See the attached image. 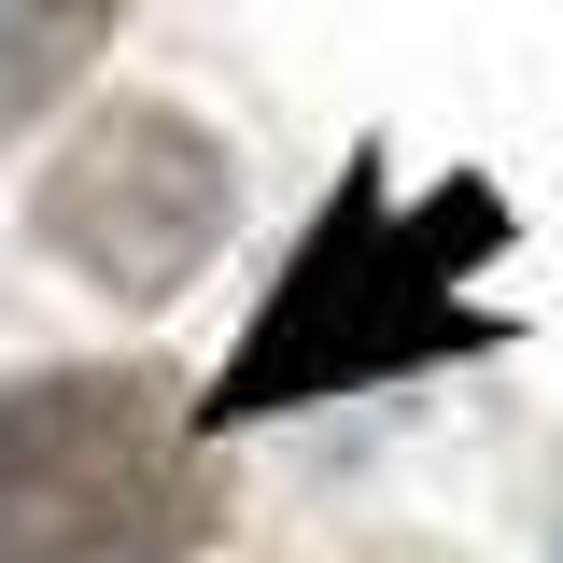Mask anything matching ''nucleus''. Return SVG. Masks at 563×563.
<instances>
[{
	"label": "nucleus",
	"instance_id": "nucleus-1",
	"mask_svg": "<svg viewBox=\"0 0 563 563\" xmlns=\"http://www.w3.org/2000/svg\"><path fill=\"white\" fill-rule=\"evenodd\" d=\"M493 254H507V198L493 184L395 198V169L352 155L324 225L296 240L268 310L240 324L225 380L198 395V422H268V409H310V395H366V380L451 366V352H507V310L465 296Z\"/></svg>",
	"mask_w": 563,
	"mask_h": 563
},
{
	"label": "nucleus",
	"instance_id": "nucleus-2",
	"mask_svg": "<svg viewBox=\"0 0 563 563\" xmlns=\"http://www.w3.org/2000/svg\"><path fill=\"white\" fill-rule=\"evenodd\" d=\"M211 536L169 366H43L0 395V563H184Z\"/></svg>",
	"mask_w": 563,
	"mask_h": 563
},
{
	"label": "nucleus",
	"instance_id": "nucleus-3",
	"mask_svg": "<svg viewBox=\"0 0 563 563\" xmlns=\"http://www.w3.org/2000/svg\"><path fill=\"white\" fill-rule=\"evenodd\" d=\"M43 254L99 282V296H184V268H211V240H225V155H211L184 113H155V99H113V113H85L70 155L43 169Z\"/></svg>",
	"mask_w": 563,
	"mask_h": 563
},
{
	"label": "nucleus",
	"instance_id": "nucleus-4",
	"mask_svg": "<svg viewBox=\"0 0 563 563\" xmlns=\"http://www.w3.org/2000/svg\"><path fill=\"white\" fill-rule=\"evenodd\" d=\"M128 0H0V128H43L70 99V70L113 43Z\"/></svg>",
	"mask_w": 563,
	"mask_h": 563
}]
</instances>
